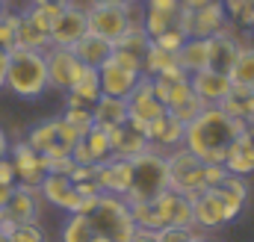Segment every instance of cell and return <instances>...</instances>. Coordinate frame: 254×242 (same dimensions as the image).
<instances>
[{"mask_svg": "<svg viewBox=\"0 0 254 242\" xmlns=\"http://www.w3.org/2000/svg\"><path fill=\"white\" fill-rule=\"evenodd\" d=\"M175 18H178V15H163V12L145 9V15H142V27H145V33H148V39L154 42L157 36H163L166 30L175 27Z\"/></svg>", "mask_w": 254, "mask_h": 242, "instance_id": "35", "label": "cell"}, {"mask_svg": "<svg viewBox=\"0 0 254 242\" xmlns=\"http://www.w3.org/2000/svg\"><path fill=\"white\" fill-rule=\"evenodd\" d=\"M210 0H181V9H187V12H198V9H204Z\"/></svg>", "mask_w": 254, "mask_h": 242, "instance_id": "52", "label": "cell"}, {"mask_svg": "<svg viewBox=\"0 0 254 242\" xmlns=\"http://www.w3.org/2000/svg\"><path fill=\"white\" fill-rule=\"evenodd\" d=\"M184 68L178 65V54H172V51H163V48H157L154 42L148 45V51L142 54V74H148V77H160V74H181ZM187 74V71H184Z\"/></svg>", "mask_w": 254, "mask_h": 242, "instance_id": "25", "label": "cell"}, {"mask_svg": "<svg viewBox=\"0 0 254 242\" xmlns=\"http://www.w3.org/2000/svg\"><path fill=\"white\" fill-rule=\"evenodd\" d=\"M42 192L33 189V186H24V183H15V192L3 210V216L15 225H39V216H42Z\"/></svg>", "mask_w": 254, "mask_h": 242, "instance_id": "14", "label": "cell"}, {"mask_svg": "<svg viewBox=\"0 0 254 242\" xmlns=\"http://www.w3.org/2000/svg\"><path fill=\"white\" fill-rule=\"evenodd\" d=\"M98 77H101V95H113V98H130V92L136 89L139 77L136 71H127L122 65H116L113 60H107L98 68Z\"/></svg>", "mask_w": 254, "mask_h": 242, "instance_id": "20", "label": "cell"}, {"mask_svg": "<svg viewBox=\"0 0 254 242\" xmlns=\"http://www.w3.org/2000/svg\"><path fill=\"white\" fill-rule=\"evenodd\" d=\"M18 21H21V15L18 12H6V6H3V12H0V51H12L15 48Z\"/></svg>", "mask_w": 254, "mask_h": 242, "instance_id": "36", "label": "cell"}, {"mask_svg": "<svg viewBox=\"0 0 254 242\" xmlns=\"http://www.w3.org/2000/svg\"><path fill=\"white\" fill-rule=\"evenodd\" d=\"M178 201H181V195H178L175 189H166L163 195H157V198H151V201L130 204V213H133V222H136V228H148V231L169 228V225L175 222Z\"/></svg>", "mask_w": 254, "mask_h": 242, "instance_id": "8", "label": "cell"}, {"mask_svg": "<svg viewBox=\"0 0 254 242\" xmlns=\"http://www.w3.org/2000/svg\"><path fill=\"white\" fill-rule=\"evenodd\" d=\"M6 74H9V51H0V89H6Z\"/></svg>", "mask_w": 254, "mask_h": 242, "instance_id": "49", "label": "cell"}, {"mask_svg": "<svg viewBox=\"0 0 254 242\" xmlns=\"http://www.w3.org/2000/svg\"><path fill=\"white\" fill-rule=\"evenodd\" d=\"M125 3H133V6H136V3H142V0H125Z\"/></svg>", "mask_w": 254, "mask_h": 242, "instance_id": "58", "label": "cell"}, {"mask_svg": "<svg viewBox=\"0 0 254 242\" xmlns=\"http://www.w3.org/2000/svg\"><path fill=\"white\" fill-rule=\"evenodd\" d=\"M249 48H254V27H249V42H246Z\"/></svg>", "mask_w": 254, "mask_h": 242, "instance_id": "55", "label": "cell"}, {"mask_svg": "<svg viewBox=\"0 0 254 242\" xmlns=\"http://www.w3.org/2000/svg\"><path fill=\"white\" fill-rule=\"evenodd\" d=\"M192 216H195V228L198 231H219L225 225H231L237 216L231 213V207L225 204L219 186L216 189H204L201 195L192 198Z\"/></svg>", "mask_w": 254, "mask_h": 242, "instance_id": "9", "label": "cell"}, {"mask_svg": "<svg viewBox=\"0 0 254 242\" xmlns=\"http://www.w3.org/2000/svg\"><path fill=\"white\" fill-rule=\"evenodd\" d=\"M231 119L243 121V124H252L254 121V89H246V86H234L231 95L219 104Z\"/></svg>", "mask_w": 254, "mask_h": 242, "instance_id": "28", "label": "cell"}, {"mask_svg": "<svg viewBox=\"0 0 254 242\" xmlns=\"http://www.w3.org/2000/svg\"><path fill=\"white\" fill-rule=\"evenodd\" d=\"M95 237H98V231H95V225H92L89 216H83V213H71V216L65 219L63 242H95Z\"/></svg>", "mask_w": 254, "mask_h": 242, "instance_id": "31", "label": "cell"}, {"mask_svg": "<svg viewBox=\"0 0 254 242\" xmlns=\"http://www.w3.org/2000/svg\"><path fill=\"white\" fill-rule=\"evenodd\" d=\"M71 51L86 68H101L113 54V42H107V39H101L95 33H86L77 45H71Z\"/></svg>", "mask_w": 254, "mask_h": 242, "instance_id": "24", "label": "cell"}, {"mask_svg": "<svg viewBox=\"0 0 254 242\" xmlns=\"http://www.w3.org/2000/svg\"><path fill=\"white\" fill-rule=\"evenodd\" d=\"M154 234H157V242H195V240H201V231L198 228H178V225L160 228Z\"/></svg>", "mask_w": 254, "mask_h": 242, "instance_id": "37", "label": "cell"}, {"mask_svg": "<svg viewBox=\"0 0 254 242\" xmlns=\"http://www.w3.org/2000/svg\"><path fill=\"white\" fill-rule=\"evenodd\" d=\"M219 192H222V198H225V204L231 207L234 216H240V213L246 210V204H249V181H246V178L228 175L225 183L219 186Z\"/></svg>", "mask_w": 254, "mask_h": 242, "instance_id": "30", "label": "cell"}, {"mask_svg": "<svg viewBox=\"0 0 254 242\" xmlns=\"http://www.w3.org/2000/svg\"><path fill=\"white\" fill-rule=\"evenodd\" d=\"M12 192H15V186H0V210H6V204H9V198H12Z\"/></svg>", "mask_w": 254, "mask_h": 242, "instance_id": "53", "label": "cell"}, {"mask_svg": "<svg viewBox=\"0 0 254 242\" xmlns=\"http://www.w3.org/2000/svg\"><path fill=\"white\" fill-rule=\"evenodd\" d=\"M243 48H246V42L237 39V36L228 33V30L210 36V68H213V71H225V74H231V68H234L237 57L243 54Z\"/></svg>", "mask_w": 254, "mask_h": 242, "instance_id": "21", "label": "cell"}, {"mask_svg": "<svg viewBox=\"0 0 254 242\" xmlns=\"http://www.w3.org/2000/svg\"><path fill=\"white\" fill-rule=\"evenodd\" d=\"M74 157L68 154V157H45V169H48V175H68L71 178V172H74Z\"/></svg>", "mask_w": 254, "mask_h": 242, "instance_id": "44", "label": "cell"}, {"mask_svg": "<svg viewBox=\"0 0 254 242\" xmlns=\"http://www.w3.org/2000/svg\"><path fill=\"white\" fill-rule=\"evenodd\" d=\"M6 242H48V237H45V231L39 225H18L6 237Z\"/></svg>", "mask_w": 254, "mask_h": 242, "instance_id": "41", "label": "cell"}, {"mask_svg": "<svg viewBox=\"0 0 254 242\" xmlns=\"http://www.w3.org/2000/svg\"><path fill=\"white\" fill-rule=\"evenodd\" d=\"M195 242H213V240H207V237H201V240H195Z\"/></svg>", "mask_w": 254, "mask_h": 242, "instance_id": "57", "label": "cell"}, {"mask_svg": "<svg viewBox=\"0 0 254 242\" xmlns=\"http://www.w3.org/2000/svg\"><path fill=\"white\" fill-rule=\"evenodd\" d=\"M145 9H154V12H163V15H178L181 9V0H142Z\"/></svg>", "mask_w": 254, "mask_h": 242, "instance_id": "45", "label": "cell"}, {"mask_svg": "<svg viewBox=\"0 0 254 242\" xmlns=\"http://www.w3.org/2000/svg\"><path fill=\"white\" fill-rule=\"evenodd\" d=\"M222 6H225L228 18L240 21V18H243V12H246V6H249V0H222Z\"/></svg>", "mask_w": 254, "mask_h": 242, "instance_id": "47", "label": "cell"}, {"mask_svg": "<svg viewBox=\"0 0 254 242\" xmlns=\"http://www.w3.org/2000/svg\"><path fill=\"white\" fill-rule=\"evenodd\" d=\"M80 139H83V136H80L71 124H65L63 119L39 121V124L27 133V145H30L33 151H39L42 157H68Z\"/></svg>", "mask_w": 254, "mask_h": 242, "instance_id": "6", "label": "cell"}, {"mask_svg": "<svg viewBox=\"0 0 254 242\" xmlns=\"http://www.w3.org/2000/svg\"><path fill=\"white\" fill-rule=\"evenodd\" d=\"M6 89L21 98V101H39L48 89V62L45 51H27V48H12L9 51V74H6Z\"/></svg>", "mask_w": 254, "mask_h": 242, "instance_id": "2", "label": "cell"}, {"mask_svg": "<svg viewBox=\"0 0 254 242\" xmlns=\"http://www.w3.org/2000/svg\"><path fill=\"white\" fill-rule=\"evenodd\" d=\"M9 148H12V142H9V133L0 127V160H6V157H9Z\"/></svg>", "mask_w": 254, "mask_h": 242, "instance_id": "51", "label": "cell"}, {"mask_svg": "<svg viewBox=\"0 0 254 242\" xmlns=\"http://www.w3.org/2000/svg\"><path fill=\"white\" fill-rule=\"evenodd\" d=\"M169 189V160L163 151L148 148L139 157L130 160V189L125 201L127 204H142Z\"/></svg>", "mask_w": 254, "mask_h": 242, "instance_id": "3", "label": "cell"}, {"mask_svg": "<svg viewBox=\"0 0 254 242\" xmlns=\"http://www.w3.org/2000/svg\"><path fill=\"white\" fill-rule=\"evenodd\" d=\"M225 169H228L231 175H240V178L254 175V139L249 136V130H243V133L231 142V148H228V154H225Z\"/></svg>", "mask_w": 254, "mask_h": 242, "instance_id": "23", "label": "cell"}, {"mask_svg": "<svg viewBox=\"0 0 254 242\" xmlns=\"http://www.w3.org/2000/svg\"><path fill=\"white\" fill-rule=\"evenodd\" d=\"M101 98V77L98 68H86L83 77L68 89L65 95V107H77V110H92Z\"/></svg>", "mask_w": 254, "mask_h": 242, "instance_id": "22", "label": "cell"}, {"mask_svg": "<svg viewBox=\"0 0 254 242\" xmlns=\"http://www.w3.org/2000/svg\"><path fill=\"white\" fill-rule=\"evenodd\" d=\"M39 192H42V198L48 204L65 210L68 216L77 213V207H80V192H77V186H74V181L68 175H45Z\"/></svg>", "mask_w": 254, "mask_h": 242, "instance_id": "19", "label": "cell"}, {"mask_svg": "<svg viewBox=\"0 0 254 242\" xmlns=\"http://www.w3.org/2000/svg\"><path fill=\"white\" fill-rule=\"evenodd\" d=\"M145 136H148L151 148H157V151L169 154V151H175V148H181V145H184L187 124H184V121H178L175 116H169V113H163L160 119H154L148 127H145Z\"/></svg>", "mask_w": 254, "mask_h": 242, "instance_id": "16", "label": "cell"}, {"mask_svg": "<svg viewBox=\"0 0 254 242\" xmlns=\"http://www.w3.org/2000/svg\"><path fill=\"white\" fill-rule=\"evenodd\" d=\"M110 60L116 62V65H122V68H127V71H136V74H142V57H139V54H133V51L113 48Z\"/></svg>", "mask_w": 254, "mask_h": 242, "instance_id": "42", "label": "cell"}, {"mask_svg": "<svg viewBox=\"0 0 254 242\" xmlns=\"http://www.w3.org/2000/svg\"><path fill=\"white\" fill-rule=\"evenodd\" d=\"M243 130H246V124L231 119L222 107H204L198 113V119H192L187 124L184 148H190L204 163H225V154H228L231 142Z\"/></svg>", "mask_w": 254, "mask_h": 242, "instance_id": "1", "label": "cell"}, {"mask_svg": "<svg viewBox=\"0 0 254 242\" xmlns=\"http://www.w3.org/2000/svg\"><path fill=\"white\" fill-rule=\"evenodd\" d=\"M0 242H6V234H0Z\"/></svg>", "mask_w": 254, "mask_h": 242, "instance_id": "60", "label": "cell"}, {"mask_svg": "<svg viewBox=\"0 0 254 242\" xmlns=\"http://www.w3.org/2000/svg\"><path fill=\"white\" fill-rule=\"evenodd\" d=\"M130 242H157V234L148 231V228H136L133 237H130Z\"/></svg>", "mask_w": 254, "mask_h": 242, "instance_id": "48", "label": "cell"}, {"mask_svg": "<svg viewBox=\"0 0 254 242\" xmlns=\"http://www.w3.org/2000/svg\"><path fill=\"white\" fill-rule=\"evenodd\" d=\"M246 130H249V136L254 139V121H252V124H246Z\"/></svg>", "mask_w": 254, "mask_h": 242, "instance_id": "56", "label": "cell"}, {"mask_svg": "<svg viewBox=\"0 0 254 242\" xmlns=\"http://www.w3.org/2000/svg\"><path fill=\"white\" fill-rule=\"evenodd\" d=\"M201 110H204V101L192 92L187 101H181L175 110H166V113H169V116H175L178 121H184V124H190L192 119H198V113H201Z\"/></svg>", "mask_w": 254, "mask_h": 242, "instance_id": "39", "label": "cell"}, {"mask_svg": "<svg viewBox=\"0 0 254 242\" xmlns=\"http://www.w3.org/2000/svg\"><path fill=\"white\" fill-rule=\"evenodd\" d=\"M9 160H12V166H15L18 183L33 186V189L42 186L45 175H48V169H45V157H42L39 151H33V148L27 145V139H24V142H12V148H9Z\"/></svg>", "mask_w": 254, "mask_h": 242, "instance_id": "13", "label": "cell"}, {"mask_svg": "<svg viewBox=\"0 0 254 242\" xmlns=\"http://www.w3.org/2000/svg\"><path fill=\"white\" fill-rule=\"evenodd\" d=\"M95 183L104 195H122L125 198L130 189V160L110 157L95 166Z\"/></svg>", "mask_w": 254, "mask_h": 242, "instance_id": "17", "label": "cell"}, {"mask_svg": "<svg viewBox=\"0 0 254 242\" xmlns=\"http://www.w3.org/2000/svg\"><path fill=\"white\" fill-rule=\"evenodd\" d=\"M178 65L187 74L210 68V39H187L184 48L178 51Z\"/></svg>", "mask_w": 254, "mask_h": 242, "instance_id": "27", "label": "cell"}, {"mask_svg": "<svg viewBox=\"0 0 254 242\" xmlns=\"http://www.w3.org/2000/svg\"><path fill=\"white\" fill-rule=\"evenodd\" d=\"M0 3H3V6H6V0H0Z\"/></svg>", "mask_w": 254, "mask_h": 242, "instance_id": "61", "label": "cell"}, {"mask_svg": "<svg viewBox=\"0 0 254 242\" xmlns=\"http://www.w3.org/2000/svg\"><path fill=\"white\" fill-rule=\"evenodd\" d=\"M15 183H18L15 166H12V160L6 157V160H0V186H15Z\"/></svg>", "mask_w": 254, "mask_h": 242, "instance_id": "46", "label": "cell"}, {"mask_svg": "<svg viewBox=\"0 0 254 242\" xmlns=\"http://www.w3.org/2000/svg\"><path fill=\"white\" fill-rule=\"evenodd\" d=\"M15 48H27V51H48L51 48V33L39 30L24 12L18 21V33H15Z\"/></svg>", "mask_w": 254, "mask_h": 242, "instance_id": "29", "label": "cell"}, {"mask_svg": "<svg viewBox=\"0 0 254 242\" xmlns=\"http://www.w3.org/2000/svg\"><path fill=\"white\" fill-rule=\"evenodd\" d=\"M148 45H151V39H148V33H145V27H142V18L139 21H133L130 27H127V33L113 45V48H122V51H133V54H145L148 51Z\"/></svg>", "mask_w": 254, "mask_h": 242, "instance_id": "34", "label": "cell"}, {"mask_svg": "<svg viewBox=\"0 0 254 242\" xmlns=\"http://www.w3.org/2000/svg\"><path fill=\"white\" fill-rule=\"evenodd\" d=\"M190 86H192V92L204 101V107H219V104L231 95L234 80H231V74H225V71L204 68V71L190 74Z\"/></svg>", "mask_w": 254, "mask_h": 242, "instance_id": "15", "label": "cell"}, {"mask_svg": "<svg viewBox=\"0 0 254 242\" xmlns=\"http://www.w3.org/2000/svg\"><path fill=\"white\" fill-rule=\"evenodd\" d=\"M60 119H63L65 124H71L80 136H86V133L92 130V124H95V119H92V110H77V107H65V113L60 116Z\"/></svg>", "mask_w": 254, "mask_h": 242, "instance_id": "38", "label": "cell"}, {"mask_svg": "<svg viewBox=\"0 0 254 242\" xmlns=\"http://www.w3.org/2000/svg\"><path fill=\"white\" fill-rule=\"evenodd\" d=\"M89 219H92L95 231L101 237H107L110 242H130L133 231H136L130 204H127L122 195H101V201L89 213Z\"/></svg>", "mask_w": 254, "mask_h": 242, "instance_id": "4", "label": "cell"}, {"mask_svg": "<svg viewBox=\"0 0 254 242\" xmlns=\"http://www.w3.org/2000/svg\"><path fill=\"white\" fill-rule=\"evenodd\" d=\"M231 80L234 86H246V89H254V48H243V54L237 57L234 68H231Z\"/></svg>", "mask_w": 254, "mask_h": 242, "instance_id": "33", "label": "cell"}, {"mask_svg": "<svg viewBox=\"0 0 254 242\" xmlns=\"http://www.w3.org/2000/svg\"><path fill=\"white\" fill-rule=\"evenodd\" d=\"M107 133H110L113 157L133 160V157H139L142 151H148V148H151V142H148L145 130H142V127H136L133 121H125V124H119V127H110Z\"/></svg>", "mask_w": 254, "mask_h": 242, "instance_id": "18", "label": "cell"}, {"mask_svg": "<svg viewBox=\"0 0 254 242\" xmlns=\"http://www.w3.org/2000/svg\"><path fill=\"white\" fill-rule=\"evenodd\" d=\"M83 145H86V151L92 154L95 166L113 157V148H110V133H107V127H98V124H92V130L83 136Z\"/></svg>", "mask_w": 254, "mask_h": 242, "instance_id": "32", "label": "cell"}, {"mask_svg": "<svg viewBox=\"0 0 254 242\" xmlns=\"http://www.w3.org/2000/svg\"><path fill=\"white\" fill-rule=\"evenodd\" d=\"M228 175H231V172L225 169V163H204V183H207V189L222 186Z\"/></svg>", "mask_w": 254, "mask_h": 242, "instance_id": "43", "label": "cell"}, {"mask_svg": "<svg viewBox=\"0 0 254 242\" xmlns=\"http://www.w3.org/2000/svg\"><path fill=\"white\" fill-rule=\"evenodd\" d=\"M86 33H89L86 6H80L77 0H71V3L63 6V12L57 15V21H54V27H51V45L71 48V45H77Z\"/></svg>", "mask_w": 254, "mask_h": 242, "instance_id": "11", "label": "cell"}, {"mask_svg": "<svg viewBox=\"0 0 254 242\" xmlns=\"http://www.w3.org/2000/svg\"><path fill=\"white\" fill-rule=\"evenodd\" d=\"M169 160V189H175L178 195H187V198H195L207 189L204 183V160L195 157L190 148H175L166 154Z\"/></svg>", "mask_w": 254, "mask_h": 242, "instance_id": "5", "label": "cell"}, {"mask_svg": "<svg viewBox=\"0 0 254 242\" xmlns=\"http://www.w3.org/2000/svg\"><path fill=\"white\" fill-rule=\"evenodd\" d=\"M240 24H243L246 30H249V27H254V0H249V6H246V12H243Z\"/></svg>", "mask_w": 254, "mask_h": 242, "instance_id": "50", "label": "cell"}, {"mask_svg": "<svg viewBox=\"0 0 254 242\" xmlns=\"http://www.w3.org/2000/svg\"><path fill=\"white\" fill-rule=\"evenodd\" d=\"M0 12H3V3H0Z\"/></svg>", "mask_w": 254, "mask_h": 242, "instance_id": "62", "label": "cell"}, {"mask_svg": "<svg viewBox=\"0 0 254 242\" xmlns=\"http://www.w3.org/2000/svg\"><path fill=\"white\" fill-rule=\"evenodd\" d=\"M89 3H104V6H119V3H125V0H89Z\"/></svg>", "mask_w": 254, "mask_h": 242, "instance_id": "54", "label": "cell"}, {"mask_svg": "<svg viewBox=\"0 0 254 242\" xmlns=\"http://www.w3.org/2000/svg\"><path fill=\"white\" fill-rule=\"evenodd\" d=\"M184 42H187V33H184L178 24H175L172 30H166L163 36H157V39H154V45H157V48H163V51H172V54H178V51L184 48Z\"/></svg>", "mask_w": 254, "mask_h": 242, "instance_id": "40", "label": "cell"}, {"mask_svg": "<svg viewBox=\"0 0 254 242\" xmlns=\"http://www.w3.org/2000/svg\"><path fill=\"white\" fill-rule=\"evenodd\" d=\"M166 113V107L160 104V98L154 95V86H151V77L148 74H142L139 77V83H136V89L130 92V98H127V121H133L136 127H148L154 119H160Z\"/></svg>", "mask_w": 254, "mask_h": 242, "instance_id": "12", "label": "cell"}, {"mask_svg": "<svg viewBox=\"0 0 254 242\" xmlns=\"http://www.w3.org/2000/svg\"><path fill=\"white\" fill-rule=\"evenodd\" d=\"M133 3H119V6H104V3H89L86 6V18H89V33L107 39V42H119L127 33V27L136 21L133 18Z\"/></svg>", "mask_w": 254, "mask_h": 242, "instance_id": "7", "label": "cell"}, {"mask_svg": "<svg viewBox=\"0 0 254 242\" xmlns=\"http://www.w3.org/2000/svg\"><path fill=\"white\" fill-rule=\"evenodd\" d=\"M54 3H71V0H54Z\"/></svg>", "mask_w": 254, "mask_h": 242, "instance_id": "59", "label": "cell"}, {"mask_svg": "<svg viewBox=\"0 0 254 242\" xmlns=\"http://www.w3.org/2000/svg\"><path fill=\"white\" fill-rule=\"evenodd\" d=\"M92 119L98 127H119L127 121V98H113V95H101L98 104L92 107Z\"/></svg>", "mask_w": 254, "mask_h": 242, "instance_id": "26", "label": "cell"}, {"mask_svg": "<svg viewBox=\"0 0 254 242\" xmlns=\"http://www.w3.org/2000/svg\"><path fill=\"white\" fill-rule=\"evenodd\" d=\"M45 62H48L51 89H60V92H68L86 71V65L74 57V51L71 48H60V45H51L45 51Z\"/></svg>", "mask_w": 254, "mask_h": 242, "instance_id": "10", "label": "cell"}]
</instances>
